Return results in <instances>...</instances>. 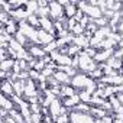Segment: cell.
<instances>
[{
  "label": "cell",
  "mask_w": 123,
  "mask_h": 123,
  "mask_svg": "<svg viewBox=\"0 0 123 123\" xmlns=\"http://www.w3.org/2000/svg\"><path fill=\"white\" fill-rule=\"evenodd\" d=\"M98 65L100 64L96 62L94 58L88 56L84 51L80 52V55H78V70H81V73H84V74L88 75L90 73H93L94 70H97Z\"/></svg>",
  "instance_id": "obj_1"
},
{
  "label": "cell",
  "mask_w": 123,
  "mask_h": 123,
  "mask_svg": "<svg viewBox=\"0 0 123 123\" xmlns=\"http://www.w3.org/2000/svg\"><path fill=\"white\" fill-rule=\"evenodd\" d=\"M70 123H96L94 117L90 113H80V111H70Z\"/></svg>",
  "instance_id": "obj_2"
},
{
  "label": "cell",
  "mask_w": 123,
  "mask_h": 123,
  "mask_svg": "<svg viewBox=\"0 0 123 123\" xmlns=\"http://www.w3.org/2000/svg\"><path fill=\"white\" fill-rule=\"evenodd\" d=\"M65 16V10H64V6H61L59 2H51L49 3V18L55 22V20H59Z\"/></svg>",
  "instance_id": "obj_3"
},
{
  "label": "cell",
  "mask_w": 123,
  "mask_h": 123,
  "mask_svg": "<svg viewBox=\"0 0 123 123\" xmlns=\"http://www.w3.org/2000/svg\"><path fill=\"white\" fill-rule=\"evenodd\" d=\"M88 75L87 74H84V73H78L75 77H73V80H71V86L78 91H83V90H86V87H87V83H88Z\"/></svg>",
  "instance_id": "obj_4"
},
{
  "label": "cell",
  "mask_w": 123,
  "mask_h": 123,
  "mask_svg": "<svg viewBox=\"0 0 123 123\" xmlns=\"http://www.w3.org/2000/svg\"><path fill=\"white\" fill-rule=\"evenodd\" d=\"M114 51H116L114 48H111V49H103V51H98V52H97V55L94 56V61H96L97 64H103V62L106 64L107 61L114 55Z\"/></svg>",
  "instance_id": "obj_5"
},
{
  "label": "cell",
  "mask_w": 123,
  "mask_h": 123,
  "mask_svg": "<svg viewBox=\"0 0 123 123\" xmlns=\"http://www.w3.org/2000/svg\"><path fill=\"white\" fill-rule=\"evenodd\" d=\"M28 52L31 54V56L32 58H35V59H42V58H45L46 56V52H45V49H43V46H41V45H29L28 48Z\"/></svg>",
  "instance_id": "obj_6"
},
{
  "label": "cell",
  "mask_w": 123,
  "mask_h": 123,
  "mask_svg": "<svg viewBox=\"0 0 123 123\" xmlns=\"http://www.w3.org/2000/svg\"><path fill=\"white\" fill-rule=\"evenodd\" d=\"M38 39H39L41 46H45V45L56 41V36L52 35V33H49V32H45L43 29H38Z\"/></svg>",
  "instance_id": "obj_7"
},
{
  "label": "cell",
  "mask_w": 123,
  "mask_h": 123,
  "mask_svg": "<svg viewBox=\"0 0 123 123\" xmlns=\"http://www.w3.org/2000/svg\"><path fill=\"white\" fill-rule=\"evenodd\" d=\"M54 78L58 81L59 86H71V80H73V78H71L67 73H64V71H55Z\"/></svg>",
  "instance_id": "obj_8"
},
{
  "label": "cell",
  "mask_w": 123,
  "mask_h": 123,
  "mask_svg": "<svg viewBox=\"0 0 123 123\" xmlns=\"http://www.w3.org/2000/svg\"><path fill=\"white\" fill-rule=\"evenodd\" d=\"M81 103V100H80V96L78 94H75V96H73V97H67V98H62V104L71 111L77 104H80Z\"/></svg>",
  "instance_id": "obj_9"
},
{
  "label": "cell",
  "mask_w": 123,
  "mask_h": 123,
  "mask_svg": "<svg viewBox=\"0 0 123 123\" xmlns=\"http://www.w3.org/2000/svg\"><path fill=\"white\" fill-rule=\"evenodd\" d=\"M75 94H78V93H77V90L73 86H61V96H59L61 100L67 98V97H73Z\"/></svg>",
  "instance_id": "obj_10"
},
{
  "label": "cell",
  "mask_w": 123,
  "mask_h": 123,
  "mask_svg": "<svg viewBox=\"0 0 123 123\" xmlns=\"http://www.w3.org/2000/svg\"><path fill=\"white\" fill-rule=\"evenodd\" d=\"M0 106H2V109H6V110H13L16 106H15V103H13V100L10 98V97H7V96H5V94H2L0 96Z\"/></svg>",
  "instance_id": "obj_11"
},
{
  "label": "cell",
  "mask_w": 123,
  "mask_h": 123,
  "mask_svg": "<svg viewBox=\"0 0 123 123\" xmlns=\"http://www.w3.org/2000/svg\"><path fill=\"white\" fill-rule=\"evenodd\" d=\"M90 114H91L94 119H97V120H103L109 113H107L106 110H103L101 107H96V106H93L91 110H90Z\"/></svg>",
  "instance_id": "obj_12"
},
{
  "label": "cell",
  "mask_w": 123,
  "mask_h": 123,
  "mask_svg": "<svg viewBox=\"0 0 123 123\" xmlns=\"http://www.w3.org/2000/svg\"><path fill=\"white\" fill-rule=\"evenodd\" d=\"M15 62H16V59H13V58L5 59V61L0 62V70L6 71V73H12L13 71V67H15Z\"/></svg>",
  "instance_id": "obj_13"
},
{
  "label": "cell",
  "mask_w": 123,
  "mask_h": 123,
  "mask_svg": "<svg viewBox=\"0 0 123 123\" xmlns=\"http://www.w3.org/2000/svg\"><path fill=\"white\" fill-rule=\"evenodd\" d=\"M64 10H65V18H67V19H71V18H74V16L77 15L78 6H77V3H70L68 6L64 7Z\"/></svg>",
  "instance_id": "obj_14"
},
{
  "label": "cell",
  "mask_w": 123,
  "mask_h": 123,
  "mask_svg": "<svg viewBox=\"0 0 123 123\" xmlns=\"http://www.w3.org/2000/svg\"><path fill=\"white\" fill-rule=\"evenodd\" d=\"M32 28H35V29H41V18L38 16V15H31L29 18H28V20H26Z\"/></svg>",
  "instance_id": "obj_15"
},
{
  "label": "cell",
  "mask_w": 123,
  "mask_h": 123,
  "mask_svg": "<svg viewBox=\"0 0 123 123\" xmlns=\"http://www.w3.org/2000/svg\"><path fill=\"white\" fill-rule=\"evenodd\" d=\"M9 116H10V117H13L18 123H25V117H23V114H22V113H20V110H19V109H16V107H15L13 110H10V111H9Z\"/></svg>",
  "instance_id": "obj_16"
},
{
  "label": "cell",
  "mask_w": 123,
  "mask_h": 123,
  "mask_svg": "<svg viewBox=\"0 0 123 123\" xmlns=\"http://www.w3.org/2000/svg\"><path fill=\"white\" fill-rule=\"evenodd\" d=\"M15 39H16V41H18L20 45H23V46H25V45H28V46H29V45H32V43L29 42V39L26 38V35H25L23 32H20V31H19V32L15 35Z\"/></svg>",
  "instance_id": "obj_17"
},
{
  "label": "cell",
  "mask_w": 123,
  "mask_h": 123,
  "mask_svg": "<svg viewBox=\"0 0 123 123\" xmlns=\"http://www.w3.org/2000/svg\"><path fill=\"white\" fill-rule=\"evenodd\" d=\"M78 96H80V100H81V103H87V104H90V103H91L93 94H90L87 90H83V91H80V93H78Z\"/></svg>",
  "instance_id": "obj_18"
},
{
  "label": "cell",
  "mask_w": 123,
  "mask_h": 123,
  "mask_svg": "<svg viewBox=\"0 0 123 123\" xmlns=\"http://www.w3.org/2000/svg\"><path fill=\"white\" fill-rule=\"evenodd\" d=\"M39 77H41V73H39V71H36V70H31V71H29V78H31V80L38 81Z\"/></svg>",
  "instance_id": "obj_19"
},
{
  "label": "cell",
  "mask_w": 123,
  "mask_h": 123,
  "mask_svg": "<svg viewBox=\"0 0 123 123\" xmlns=\"http://www.w3.org/2000/svg\"><path fill=\"white\" fill-rule=\"evenodd\" d=\"M83 51H84L88 56H91V58H94V56L97 55V52H98L96 48H86V49H83Z\"/></svg>",
  "instance_id": "obj_20"
},
{
  "label": "cell",
  "mask_w": 123,
  "mask_h": 123,
  "mask_svg": "<svg viewBox=\"0 0 123 123\" xmlns=\"http://www.w3.org/2000/svg\"><path fill=\"white\" fill-rule=\"evenodd\" d=\"M116 97H117V100L123 104V93H119V94H116Z\"/></svg>",
  "instance_id": "obj_21"
},
{
  "label": "cell",
  "mask_w": 123,
  "mask_h": 123,
  "mask_svg": "<svg viewBox=\"0 0 123 123\" xmlns=\"http://www.w3.org/2000/svg\"><path fill=\"white\" fill-rule=\"evenodd\" d=\"M96 123H101V122H100V120H97V122H96Z\"/></svg>",
  "instance_id": "obj_22"
},
{
  "label": "cell",
  "mask_w": 123,
  "mask_h": 123,
  "mask_svg": "<svg viewBox=\"0 0 123 123\" xmlns=\"http://www.w3.org/2000/svg\"><path fill=\"white\" fill-rule=\"evenodd\" d=\"M2 123H6V122H5V120H2Z\"/></svg>",
  "instance_id": "obj_23"
}]
</instances>
